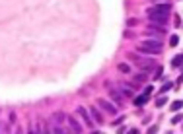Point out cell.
I'll list each match as a JSON object with an SVG mask.
<instances>
[{"mask_svg":"<svg viewBox=\"0 0 183 134\" xmlns=\"http://www.w3.org/2000/svg\"><path fill=\"white\" fill-rule=\"evenodd\" d=\"M170 14H172V6L170 4L152 6V8H148V20L152 23H158V25H166L168 20H170Z\"/></svg>","mask_w":183,"mask_h":134,"instance_id":"obj_1","label":"cell"},{"mask_svg":"<svg viewBox=\"0 0 183 134\" xmlns=\"http://www.w3.org/2000/svg\"><path fill=\"white\" fill-rule=\"evenodd\" d=\"M164 51V45L160 43V39H146L138 45V53L144 55H160Z\"/></svg>","mask_w":183,"mask_h":134,"instance_id":"obj_2","label":"cell"},{"mask_svg":"<svg viewBox=\"0 0 183 134\" xmlns=\"http://www.w3.org/2000/svg\"><path fill=\"white\" fill-rule=\"evenodd\" d=\"M130 60L136 64L138 68H142V70H146V72H150V70H154V66H156V62H154V58H140V56L136 55H132L130 53Z\"/></svg>","mask_w":183,"mask_h":134,"instance_id":"obj_3","label":"cell"},{"mask_svg":"<svg viewBox=\"0 0 183 134\" xmlns=\"http://www.w3.org/2000/svg\"><path fill=\"white\" fill-rule=\"evenodd\" d=\"M97 105L101 111H105L107 115H117V107H113V103H109L105 99H97Z\"/></svg>","mask_w":183,"mask_h":134,"instance_id":"obj_4","label":"cell"},{"mask_svg":"<svg viewBox=\"0 0 183 134\" xmlns=\"http://www.w3.org/2000/svg\"><path fill=\"white\" fill-rule=\"evenodd\" d=\"M66 123L70 126V132H82V126L78 121H74V117H66Z\"/></svg>","mask_w":183,"mask_h":134,"instance_id":"obj_5","label":"cell"},{"mask_svg":"<svg viewBox=\"0 0 183 134\" xmlns=\"http://www.w3.org/2000/svg\"><path fill=\"white\" fill-rule=\"evenodd\" d=\"M90 113H92V117H94V121H96L97 124H103V123H105V121H103V117H101V113L97 111V107L92 105V107H90Z\"/></svg>","mask_w":183,"mask_h":134,"instance_id":"obj_6","label":"cell"},{"mask_svg":"<svg viewBox=\"0 0 183 134\" xmlns=\"http://www.w3.org/2000/svg\"><path fill=\"white\" fill-rule=\"evenodd\" d=\"M76 113H78V115H80V117H82V119H84V123H86L88 126H90V128H92V119H90V117H88L86 109H84V107H78V109H76Z\"/></svg>","mask_w":183,"mask_h":134,"instance_id":"obj_7","label":"cell"},{"mask_svg":"<svg viewBox=\"0 0 183 134\" xmlns=\"http://www.w3.org/2000/svg\"><path fill=\"white\" fill-rule=\"evenodd\" d=\"M146 80H148V74H146V70H144V72H140V74H134L132 82H134V84H144Z\"/></svg>","mask_w":183,"mask_h":134,"instance_id":"obj_8","label":"cell"},{"mask_svg":"<svg viewBox=\"0 0 183 134\" xmlns=\"http://www.w3.org/2000/svg\"><path fill=\"white\" fill-rule=\"evenodd\" d=\"M109 93H111V97L115 99V103H117V105H121V103H123V95H119L117 89H109Z\"/></svg>","mask_w":183,"mask_h":134,"instance_id":"obj_9","label":"cell"},{"mask_svg":"<svg viewBox=\"0 0 183 134\" xmlns=\"http://www.w3.org/2000/svg\"><path fill=\"white\" fill-rule=\"evenodd\" d=\"M146 101H148V95L144 93V95H140V97H134V105H136V107H140V105H144Z\"/></svg>","mask_w":183,"mask_h":134,"instance_id":"obj_10","label":"cell"},{"mask_svg":"<svg viewBox=\"0 0 183 134\" xmlns=\"http://www.w3.org/2000/svg\"><path fill=\"white\" fill-rule=\"evenodd\" d=\"M117 68H119V72H123V74H129V72H130V66H129V64H125V62H121Z\"/></svg>","mask_w":183,"mask_h":134,"instance_id":"obj_11","label":"cell"},{"mask_svg":"<svg viewBox=\"0 0 183 134\" xmlns=\"http://www.w3.org/2000/svg\"><path fill=\"white\" fill-rule=\"evenodd\" d=\"M181 64H183V55H177L175 58H173L172 66H181Z\"/></svg>","mask_w":183,"mask_h":134,"instance_id":"obj_12","label":"cell"},{"mask_svg":"<svg viewBox=\"0 0 183 134\" xmlns=\"http://www.w3.org/2000/svg\"><path fill=\"white\" fill-rule=\"evenodd\" d=\"M173 88V82H166V84H164V86H162V93H166V91H170V89Z\"/></svg>","mask_w":183,"mask_h":134,"instance_id":"obj_13","label":"cell"},{"mask_svg":"<svg viewBox=\"0 0 183 134\" xmlns=\"http://www.w3.org/2000/svg\"><path fill=\"white\" fill-rule=\"evenodd\" d=\"M183 107V101H173L172 103V111H179Z\"/></svg>","mask_w":183,"mask_h":134,"instance_id":"obj_14","label":"cell"},{"mask_svg":"<svg viewBox=\"0 0 183 134\" xmlns=\"http://www.w3.org/2000/svg\"><path fill=\"white\" fill-rule=\"evenodd\" d=\"M166 105V97H158L156 99V107H164Z\"/></svg>","mask_w":183,"mask_h":134,"instance_id":"obj_15","label":"cell"},{"mask_svg":"<svg viewBox=\"0 0 183 134\" xmlns=\"http://www.w3.org/2000/svg\"><path fill=\"white\" fill-rule=\"evenodd\" d=\"M181 121H183V117H181V115H175V117L172 119V123H173V124H179Z\"/></svg>","mask_w":183,"mask_h":134,"instance_id":"obj_16","label":"cell"},{"mask_svg":"<svg viewBox=\"0 0 183 134\" xmlns=\"http://www.w3.org/2000/svg\"><path fill=\"white\" fill-rule=\"evenodd\" d=\"M177 41H179V39H177V35H172V37H170V45H172V47H175Z\"/></svg>","mask_w":183,"mask_h":134,"instance_id":"obj_17","label":"cell"},{"mask_svg":"<svg viewBox=\"0 0 183 134\" xmlns=\"http://www.w3.org/2000/svg\"><path fill=\"white\" fill-rule=\"evenodd\" d=\"M127 23H129V25H136V23H138V20H134V18H130V20H129V22H127Z\"/></svg>","mask_w":183,"mask_h":134,"instance_id":"obj_18","label":"cell"},{"mask_svg":"<svg viewBox=\"0 0 183 134\" xmlns=\"http://www.w3.org/2000/svg\"><path fill=\"white\" fill-rule=\"evenodd\" d=\"M181 80H183V76H181V78H179V82H181Z\"/></svg>","mask_w":183,"mask_h":134,"instance_id":"obj_19","label":"cell"}]
</instances>
